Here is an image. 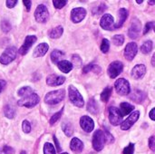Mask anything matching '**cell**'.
Masks as SVG:
<instances>
[{
	"mask_svg": "<svg viewBox=\"0 0 155 154\" xmlns=\"http://www.w3.org/2000/svg\"><path fill=\"white\" fill-rule=\"evenodd\" d=\"M136 2H137V3H138V4H142V3H143V0H137V1H136Z\"/></svg>",
	"mask_w": 155,
	"mask_h": 154,
	"instance_id": "obj_55",
	"label": "cell"
},
{
	"mask_svg": "<svg viewBox=\"0 0 155 154\" xmlns=\"http://www.w3.org/2000/svg\"><path fill=\"white\" fill-rule=\"evenodd\" d=\"M105 8H106L105 5L102 4V5H100L99 6L95 7V8L93 10V14H94V15H99V14H102L103 12H104Z\"/></svg>",
	"mask_w": 155,
	"mask_h": 154,
	"instance_id": "obj_39",
	"label": "cell"
},
{
	"mask_svg": "<svg viewBox=\"0 0 155 154\" xmlns=\"http://www.w3.org/2000/svg\"><path fill=\"white\" fill-rule=\"evenodd\" d=\"M16 48L15 46L7 47L0 56V63L2 64H8L15 59Z\"/></svg>",
	"mask_w": 155,
	"mask_h": 154,
	"instance_id": "obj_4",
	"label": "cell"
},
{
	"mask_svg": "<svg viewBox=\"0 0 155 154\" xmlns=\"http://www.w3.org/2000/svg\"><path fill=\"white\" fill-rule=\"evenodd\" d=\"M109 120H110V123L114 126H117L122 123L123 115L118 108L114 106H112L109 108Z\"/></svg>",
	"mask_w": 155,
	"mask_h": 154,
	"instance_id": "obj_8",
	"label": "cell"
},
{
	"mask_svg": "<svg viewBox=\"0 0 155 154\" xmlns=\"http://www.w3.org/2000/svg\"><path fill=\"white\" fill-rule=\"evenodd\" d=\"M48 48H49V46H48V44H45V43H42V44H38V45L35 47V51H34V56H35V57H41V56H44V55L47 53Z\"/></svg>",
	"mask_w": 155,
	"mask_h": 154,
	"instance_id": "obj_20",
	"label": "cell"
},
{
	"mask_svg": "<svg viewBox=\"0 0 155 154\" xmlns=\"http://www.w3.org/2000/svg\"><path fill=\"white\" fill-rule=\"evenodd\" d=\"M130 98L132 101L137 103H143L145 98H146V93L143 91L140 90H135L132 93V94L130 95Z\"/></svg>",
	"mask_w": 155,
	"mask_h": 154,
	"instance_id": "obj_19",
	"label": "cell"
},
{
	"mask_svg": "<svg viewBox=\"0 0 155 154\" xmlns=\"http://www.w3.org/2000/svg\"><path fill=\"white\" fill-rule=\"evenodd\" d=\"M14 149L9 147V146H5L4 147V153L5 154H13L14 153Z\"/></svg>",
	"mask_w": 155,
	"mask_h": 154,
	"instance_id": "obj_47",
	"label": "cell"
},
{
	"mask_svg": "<svg viewBox=\"0 0 155 154\" xmlns=\"http://www.w3.org/2000/svg\"><path fill=\"white\" fill-rule=\"evenodd\" d=\"M146 73V67L143 64H137L132 70V76L134 79H140L144 76Z\"/></svg>",
	"mask_w": 155,
	"mask_h": 154,
	"instance_id": "obj_18",
	"label": "cell"
},
{
	"mask_svg": "<svg viewBox=\"0 0 155 154\" xmlns=\"http://www.w3.org/2000/svg\"><path fill=\"white\" fill-rule=\"evenodd\" d=\"M149 116H150V118H151L153 121H155V108L151 110V112H150V113H149Z\"/></svg>",
	"mask_w": 155,
	"mask_h": 154,
	"instance_id": "obj_50",
	"label": "cell"
},
{
	"mask_svg": "<svg viewBox=\"0 0 155 154\" xmlns=\"http://www.w3.org/2000/svg\"><path fill=\"white\" fill-rule=\"evenodd\" d=\"M149 147L152 151L155 152V138L154 137H151L149 139Z\"/></svg>",
	"mask_w": 155,
	"mask_h": 154,
	"instance_id": "obj_45",
	"label": "cell"
},
{
	"mask_svg": "<svg viewBox=\"0 0 155 154\" xmlns=\"http://www.w3.org/2000/svg\"><path fill=\"white\" fill-rule=\"evenodd\" d=\"M148 3H149L150 5H153V4H155V1H149Z\"/></svg>",
	"mask_w": 155,
	"mask_h": 154,
	"instance_id": "obj_54",
	"label": "cell"
},
{
	"mask_svg": "<svg viewBox=\"0 0 155 154\" xmlns=\"http://www.w3.org/2000/svg\"><path fill=\"white\" fill-rule=\"evenodd\" d=\"M40 99L39 96L35 93H32L21 100H19L17 102V104L19 106H25V107H28V108H32L34 106H35L38 103H39Z\"/></svg>",
	"mask_w": 155,
	"mask_h": 154,
	"instance_id": "obj_6",
	"label": "cell"
},
{
	"mask_svg": "<svg viewBox=\"0 0 155 154\" xmlns=\"http://www.w3.org/2000/svg\"><path fill=\"white\" fill-rule=\"evenodd\" d=\"M112 91H113V89H112L111 87H106V88L104 90V92L101 93V100H102L103 102H104V103L108 102L109 99H110V97H111Z\"/></svg>",
	"mask_w": 155,
	"mask_h": 154,
	"instance_id": "obj_31",
	"label": "cell"
},
{
	"mask_svg": "<svg viewBox=\"0 0 155 154\" xmlns=\"http://www.w3.org/2000/svg\"><path fill=\"white\" fill-rule=\"evenodd\" d=\"M57 66L58 68L64 74H67L69 73L72 69H73V64L69 61H66V60H63V61H60L58 64H57Z\"/></svg>",
	"mask_w": 155,
	"mask_h": 154,
	"instance_id": "obj_23",
	"label": "cell"
},
{
	"mask_svg": "<svg viewBox=\"0 0 155 154\" xmlns=\"http://www.w3.org/2000/svg\"><path fill=\"white\" fill-rule=\"evenodd\" d=\"M70 148L74 152H81L83 151V149H84V143L78 138H74L71 141Z\"/></svg>",
	"mask_w": 155,
	"mask_h": 154,
	"instance_id": "obj_21",
	"label": "cell"
},
{
	"mask_svg": "<svg viewBox=\"0 0 155 154\" xmlns=\"http://www.w3.org/2000/svg\"><path fill=\"white\" fill-rule=\"evenodd\" d=\"M93 67H94V64H88V65H86V66L84 68L83 72H84V74H86V73L92 71V70H93Z\"/></svg>",
	"mask_w": 155,
	"mask_h": 154,
	"instance_id": "obj_48",
	"label": "cell"
},
{
	"mask_svg": "<svg viewBox=\"0 0 155 154\" xmlns=\"http://www.w3.org/2000/svg\"><path fill=\"white\" fill-rule=\"evenodd\" d=\"M54 143H55V146H56L57 152H60V151H61V147H60L59 143H58V141H57V139H56V137H55V136H54Z\"/></svg>",
	"mask_w": 155,
	"mask_h": 154,
	"instance_id": "obj_51",
	"label": "cell"
},
{
	"mask_svg": "<svg viewBox=\"0 0 155 154\" xmlns=\"http://www.w3.org/2000/svg\"><path fill=\"white\" fill-rule=\"evenodd\" d=\"M64 56V54L59 50H54L52 52L51 54V60L53 61V63L54 64H58L60 62V59L63 58Z\"/></svg>",
	"mask_w": 155,
	"mask_h": 154,
	"instance_id": "obj_28",
	"label": "cell"
},
{
	"mask_svg": "<svg viewBox=\"0 0 155 154\" xmlns=\"http://www.w3.org/2000/svg\"><path fill=\"white\" fill-rule=\"evenodd\" d=\"M86 15V10L83 7L74 8L71 12V19L74 23L81 22Z\"/></svg>",
	"mask_w": 155,
	"mask_h": 154,
	"instance_id": "obj_13",
	"label": "cell"
},
{
	"mask_svg": "<svg viewBox=\"0 0 155 154\" xmlns=\"http://www.w3.org/2000/svg\"><path fill=\"white\" fill-rule=\"evenodd\" d=\"M62 129H63L64 133H65V135L68 136V137L72 136L73 133H74V128H73L72 124H71L69 122H64V123H62Z\"/></svg>",
	"mask_w": 155,
	"mask_h": 154,
	"instance_id": "obj_27",
	"label": "cell"
},
{
	"mask_svg": "<svg viewBox=\"0 0 155 154\" xmlns=\"http://www.w3.org/2000/svg\"><path fill=\"white\" fill-rule=\"evenodd\" d=\"M105 136L104 132L102 130H97L93 136V147L95 151L100 152L104 149L105 143Z\"/></svg>",
	"mask_w": 155,
	"mask_h": 154,
	"instance_id": "obj_2",
	"label": "cell"
},
{
	"mask_svg": "<svg viewBox=\"0 0 155 154\" xmlns=\"http://www.w3.org/2000/svg\"><path fill=\"white\" fill-rule=\"evenodd\" d=\"M63 111H64V109H62L61 111H59L58 113H56L51 119H50V124L51 125H53L54 123H55L60 118H61V116H62V113H63Z\"/></svg>",
	"mask_w": 155,
	"mask_h": 154,
	"instance_id": "obj_37",
	"label": "cell"
},
{
	"mask_svg": "<svg viewBox=\"0 0 155 154\" xmlns=\"http://www.w3.org/2000/svg\"><path fill=\"white\" fill-rule=\"evenodd\" d=\"M64 32V29L61 25H58L56 27H54V29H52L49 33V35L51 38H54V39H56V38H59L62 34Z\"/></svg>",
	"mask_w": 155,
	"mask_h": 154,
	"instance_id": "obj_26",
	"label": "cell"
},
{
	"mask_svg": "<svg viewBox=\"0 0 155 154\" xmlns=\"http://www.w3.org/2000/svg\"><path fill=\"white\" fill-rule=\"evenodd\" d=\"M35 41H36V36L35 35H28V36H26L25 39L24 44L19 49V54L21 55H25L29 51V49L32 47V45L35 43Z\"/></svg>",
	"mask_w": 155,
	"mask_h": 154,
	"instance_id": "obj_14",
	"label": "cell"
},
{
	"mask_svg": "<svg viewBox=\"0 0 155 154\" xmlns=\"http://www.w3.org/2000/svg\"><path fill=\"white\" fill-rule=\"evenodd\" d=\"M114 17L110 14H104L100 21V25H101L102 28H104V30L114 29Z\"/></svg>",
	"mask_w": 155,
	"mask_h": 154,
	"instance_id": "obj_15",
	"label": "cell"
},
{
	"mask_svg": "<svg viewBox=\"0 0 155 154\" xmlns=\"http://www.w3.org/2000/svg\"><path fill=\"white\" fill-rule=\"evenodd\" d=\"M153 30H154V32H155V25L153 26Z\"/></svg>",
	"mask_w": 155,
	"mask_h": 154,
	"instance_id": "obj_58",
	"label": "cell"
},
{
	"mask_svg": "<svg viewBox=\"0 0 155 154\" xmlns=\"http://www.w3.org/2000/svg\"><path fill=\"white\" fill-rule=\"evenodd\" d=\"M87 111L89 113H91L92 114H96L99 112L98 103H96V101L94 98H91L88 101V103H87Z\"/></svg>",
	"mask_w": 155,
	"mask_h": 154,
	"instance_id": "obj_24",
	"label": "cell"
},
{
	"mask_svg": "<svg viewBox=\"0 0 155 154\" xmlns=\"http://www.w3.org/2000/svg\"><path fill=\"white\" fill-rule=\"evenodd\" d=\"M134 144L133 143H130L124 150V154H134Z\"/></svg>",
	"mask_w": 155,
	"mask_h": 154,
	"instance_id": "obj_42",
	"label": "cell"
},
{
	"mask_svg": "<svg viewBox=\"0 0 155 154\" xmlns=\"http://www.w3.org/2000/svg\"><path fill=\"white\" fill-rule=\"evenodd\" d=\"M61 154H68L67 152H64V153H61Z\"/></svg>",
	"mask_w": 155,
	"mask_h": 154,
	"instance_id": "obj_57",
	"label": "cell"
},
{
	"mask_svg": "<svg viewBox=\"0 0 155 154\" xmlns=\"http://www.w3.org/2000/svg\"><path fill=\"white\" fill-rule=\"evenodd\" d=\"M124 42V36L123 34H116L113 37V43L117 46L122 45Z\"/></svg>",
	"mask_w": 155,
	"mask_h": 154,
	"instance_id": "obj_34",
	"label": "cell"
},
{
	"mask_svg": "<svg viewBox=\"0 0 155 154\" xmlns=\"http://www.w3.org/2000/svg\"><path fill=\"white\" fill-rule=\"evenodd\" d=\"M104 136H105V142H106L107 143H112L114 142V136H113L107 130L104 131Z\"/></svg>",
	"mask_w": 155,
	"mask_h": 154,
	"instance_id": "obj_41",
	"label": "cell"
},
{
	"mask_svg": "<svg viewBox=\"0 0 155 154\" xmlns=\"http://www.w3.org/2000/svg\"><path fill=\"white\" fill-rule=\"evenodd\" d=\"M0 154H1V151H0Z\"/></svg>",
	"mask_w": 155,
	"mask_h": 154,
	"instance_id": "obj_59",
	"label": "cell"
},
{
	"mask_svg": "<svg viewBox=\"0 0 155 154\" xmlns=\"http://www.w3.org/2000/svg\"><path fill=\"white\" fill-rule=\"evenodd\" d=\"M4 113H5V116L9 118V119H12L14 118L15 114V110L9 104L5 105L4 107Z\"/></svg>",
	"mask_w": 155,
	"mask_h": 154,
	"instance_id": "obj_29",
	"label": "cell"
},
{
	"mask_svg": "<svg viewBox=\"0 0 155 154\" xmlns=\"http://www.w3.org/2000/svg\"><path fill=\"white\" fill-rule=\"evenodd\" d=\"M35 20L39 23H45L49 18V12L45 5H39L35 12Z\"/></svg>",
	"mask_w": 155,
	"mask_h": 154,
	"instance_id": "obj_7",
	"label": "cell"
},
{
	"mask_svg": "<svg viewBox=\"0 0 155 154\" xmlns=\"http://www.w3.org/2000/svg\"><path fill=\"white\" fill-rule=\"evenodd\" d=\"M109 48H110V42H109V40L108 39H104L103 42H102V44H101V51L104 54H106L109 51Z\"/></svg>",
	"mask_w": 155,
	"mask_h": 154,
	"instance_id": "obj_35",
	"label": "cell"
},
{
	"mask_svg": "<svg viewBox=\"0 0 155 154\" xmlns=\"http://www.w3.org/2000/svg\"><path fill=\"white\" fill-rule=\"evenodd\" d=\"M22 128H23V131H24L25 133H30V131H31V124H30V123H29L28 121L25 120V121L23 122V123H22Z\"/></svg>",
	"mask_w": 155,
	"mask_h": 154,
	"instance_id": "obj_40",
	"label": "cell"
},
{
	"mask_svg": "<svg viewBox=\"0 0 155 154\" xmlns=\"http://www.w3.org/2000/svg\"><path fill=\"white\" fill-rule=\"evenodd\" d=\"M66 3H67V2H66L65 0H54V1H53V4H54V7L57 8V9L63 8V7L66 5Z\"/></svg>",
	"mask_w": 155,
	"mask_h": 154,
	"instance_id": "obj_38",
	"label": "cell"
},
{
	"mask_svg": "<svg viewBox=\"0 0 155 154\" xmlns=\"http://www.w3.org/2000/svg\"><path fill=\"white\" fill-rule=\"evenodd\" d=\"M152 65H153V66H155V53L153 54V57H152Z\"/></svg>",
	"mask_w": 155,
	"mask_h": 154,
	"instance_id": "obj_53",
	"label": "cell"
},
{
	"mask_svg": "<svg viewBox=\"0 0 155 154\" xmlns=\"http://www.w3.org/2000/svg\"><path fill=\"white\" fill-rule=\"evenodd\" d=\"M72 61H73V63H74V64H76L77 66H80V65L82 64V60H81L80 57L77 56V55H74V56L72 57Z\"/></svg>",
	"mask_w": 155,
	"mask_h": 154,
	"instance_id": "obj_43",
	"label": "cell"
},
{
	"mask_svg": "<svg viewBox=\"0 0 155 154\" xmlns=\"http://www.w3.org/2000/svg\"><path fill=\"white\" fill-rule=\"evenodd\" d=\"M20 154H26V153H25V151H23V152H21V153Z\"/></svg>",
	"mask_w": 155,
	"mask_h": 154,
	"instance_id": "obj_56",
	"label": "cell"
},
{
	"mask_svg": "<svg viewBox=\"0 0 155 154\" xmlns=\"http://www.w3.org/2000/svg\"><path fill=\"white\" fill-rule=\"evenodd\" d=\"M139 117H140V112L136 111V112L132 113V114H131L126 120H124V121L122 123V124H121V129L124 130V131H126V130L130 129V128L138 121Z\"/></svg>",
	"mask_w": 155,
	"mask_h": 154,
	"instance_id": "obj_10",
	"label": "cell"
},
{
	"mask_svg": "<svg viewBox=\"0 0 155 154\" xmlns=\"http://www.w3.org/2000/svg\"><path fill=\"white\" fill-rule=\"evenodd\" d=\"M65 96V92L64 90H57V91H53L48 93L45 97V102L47 104L50 105H54L59 103L64 100Z\"/></svg>",
	"mask_w": 155,
	"mask_h": 154,
	"instance_id": "obj_1",
	"label": "cell"
},
{
	"mask_svg": "<svg viewBox=\"0 0 155 154\" xmlns=\"http://www.w3.org/2000/svg\"><path fill=\"white\" fill-rule=\"evenodd\" d=\"M140 33H141V22L139 21V19L135 18L133 20L132 25L129 28L128 35L132 39H136L139 37Z\"/></svg>",
	"mask_w": 155,
	"mask_h": 154,
	"instance_id": "obj_11",
	"label": "cell"
},
{
	"mask_svg": "<svg viewBox=\"0 0 155 154\" xmlns=\"http://www.w3.org/2000/svg\"><path fill=\"white\" fill-rule=\"evenodd\" d=\"M80 125L86 133H91L94 128V123L89 116H83L80 120Z\"/></svg>",
	"mask_w": 155,
	"mask_h": 154,
	"instance_id": "obj_16",
	"label": "cell"
},
{
	"mask_svg": "<svg viewBox=\"0 0 155 154\" xmlns=\"http://www.w3.org/2000/svg\"><path fill=\"white\" fill-rule=\"evenodd\" d=\"M32 93H33V90L31 89V87H27V86L21 88V89L19 90V92H18V94H19L21 97H23V98H25V97H26V96L32 94Z\"/></svg>",
	"mask_w": 155,
	"mask_h": 154,
	"instance_id": "obj_32",
	"label": "cell"
},
{
	"mask_svg": "<svg viewBox=\"0 0 155 154\" xmlns=\"http://www.w3.org/2000/svg\"><path fill=\"white\" fill-rule=\"evenodd\" d=\"M137 51H138V46H137L136 43H134V42L129 43L126 45L125 49H124V56H125V58L128 61H132L135 57V55L137 54Z\"/></svg>",
	"mask_w": 155,
	"mask_h": 154,
	"instance_id": "obj_12",
	"label": "cell"
},
{
	"mask_svg": "<svg viewBox=\"0 0 155 154\" xmlns=\"http://www.w3.org/2000/svg\"><path fill=\"white\" fill-rule=\"evenodd\" d=\"M69 98H70V101L72 102V103L77 107H83L84 104L83 96L78 92V90L73 85L69 86Z\"/></svg>",
	"mask_w": 155,
	"mask_h": 154,
	"instance_id": "obj_3",
	"label": "cell"
},
{
	"mask_svg": "<svg viewBox=\"0 0 155 154\" xmlns=\"http://www.w3.org/2000/svg\"><path fill=\"white\" fill-rule=\"evenodd\" d=\"M16 3H17V1H16V0H7V1H5L6 6H7V7H9V8L14 7V6L16 5Z\"/></svg>",
	"mask_w": 155,
	"mask_h": 154,
	"instance_id": "obj_46",
	"label": "cell"
},
{
	"mask_svg": "<svg viewBox=\"0 0 155 154\" xmlns=\"http://www.w3.org/2000/svg\"><path fill=\"white\" fill-rule=\"evenodd\" d=\"M152 49H153V42L150 41V40L144 42V43L143 44V45L141 46V51H142V53L144 54H149V53L152 51Z\"/></svg>",
	"mask_w": 155,
	"mask_h": 154,
	"instance_id": "obj_30",
	"label": "cell"
},
{
	"mask_svg": "<svg viewBox=\"0 0 155 154\" xmlns=\"http://www.w3.org/2000/svg\"><path fill=\"white\" fill-rule=\"evenodd\" d=\"M153 25V22H149V23H147L146 25H145V26H144V30H143V34H146L150 30H151V28H152V26Z\"/></svg>",
	"mask_w": 155,
	"mask_h": 154,
	"instance_id": "obj_44",
	"label": "cell"
},
{
	"mask_svg": "<svg viewBox=\"0 0 155 154\" xmlns=\"http://www.w3.org/2000/svg\"><path fill=\"white\" fill-rule=\"evenodd\" d=\"M44 154H55L54 147L51 143H45L44 145Z\"/></svg>",
	"mask_w": 155,
	"mask_h": 154,
	"instance_id": "obj_33",
	"label": "cell"
},
{
	"mask_svg": "<svg viewBox=\"0 0 155 154\" xmlns=\"http://www.w3.org/2000/svg\"><path fill=\"white\" fill-rule=\"evenodd\" d=\"M118 15H119V20H118L117 24L114 25V28H119L124 24V22H125V20L127 19V16H128V11L125 8H121L119 10Z\"/></svg>",
	"mask_w": 155,
	"mask_h": 154,
	"instance_id": "obj_22",
	"label": "cell"
},
{
	"mask_svg": "<svg viewBox=\"0 0 155 154\" xmlns=\"http://www.w3.org/2000/svg\"><path fill=\"white\" fill-rule=\"evenodd\" d=\"M23 3L25 4V6L26 7V10L27 11H29L30 10V8H31V1L30 0H25V1H23Z\"/></svg>",
	"mask_w": 155,
	"mask_h": 154,
	"instance_id": "obj_49",
	"label": "cell"
},
{
	"mask_svg": "<svg viewBox=\"0 0 155 154\" xmlns=\"http://www.w3.org/2000/svg\"><path fill=\"white\" fill-rule=\"evenodd\" d=\"M134 106H133L132 104H130L128 103H122L120 104V112L123 116L131 113L134 111Z\"/></svg>",
	"mask_w": 155,
	"mask_h": 154,
	"instance_id": "obj_25",
	"label": "cell"
},
{
	"mask_svg": "<svg viewBox=\"0 0 155 154\" xmlns=\"http://www.w3.org/2000/svg\"><path fill=\"white\" fill-rule=\"evenodd\" d=\"M65 77L64 76H59L56 74H51L46 78V84L50 86H57L61 85L64 83Z\"/></svg>",
	"mask_w": 155,
	"mask_h": 154,
	"instance_id": "obj_17",
	"label": "cell"
},
{
	"mask_svg": "<svg viewBox=\"0 0 155 154\" xmlns=\"http://www.w3.org/2000/svg\"><path fill=\"white\" fill-rule=\"evenodd\" d=\"M5 82L4 80H0V93L2 92V90L4 89V87L5 86Z\"/></svg>",
	"mask_w": 155,
	"mask_h": 154,
	"instance_id": "obj_52",
	"label": "cell"
},
{
	"mask_svg": "<svg viewBox=\"0 0 155 154\" xmlns=\"http://www.w3.org/2000/svg\"><path fill=\"white\" fill-rule=\"evenodd\" d=\"M123 69H124L123 64L119 61H115V62H113L109 65L107 73H108V75L112 79H114V78H116L123 72Z\"/></svg>",
	"mask_w": 155,
	"mask_h": 154,
	"instance_id": "obj_9",
	"label": "cell"
},
{
	"mask_svg": "<svg viewBox=\"0 0 155 154\" xmlns=\"http://www.w3.org/2000/svg\"><path fill=\"white\" fill-rule=\"evenodd\" d=\"M1 29H2V31H3L4 33H7V32H9L10 29H11V25L9 24L8 21L3 20L2 23H1Z\"/></svg>",
	"mask_w": 155,
	"mask_h": 154,
	"instance_id": "obj_36",
	"label": "cell"
},
{
	"mask_svg": "<svg viewBox=\"0 0 155 154\" xmlns=\"http://www.w3.org/2000/svg\"><path fill=\"white\" fill-rule=\"evenodd\" d=\"M116 92L120 94V95H128L131 92V87H130V84L126 79L124 78H119L115 84H114Z\"/></svg>",
	"mask_w": 155,
	"mask_h": 154,
	"instance_id": "obj_5",
	"label": "cell"
}]
</instances>
